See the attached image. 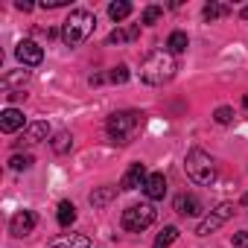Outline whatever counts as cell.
Segmentation results:
<instances>
[{
  "mask_svg": "<svg viewBox=\"0 0 248 248\" xmlns=\"http://www.w3.org/2000/svg\"><path fill=\"white\" fill-rule=\"evenodd\" d=\"M178 64H175V56L167 53V50H155L143 59L140 64V79L146 85H167L172 76H175Z\"/></svg>",
  "mask_w": 248,
  "mask_h": 248,
  "instance_id": "cell-1",
  "label": "cell"
},
{
  "mask_svg": "<svg viewBox=\"0 0 248 248\" xmlns=\"http://www.w3.org/2000/svg\"><path fill=\"white\" fill-rule=\"evenodd\" d=\"M175 210H178L181 216H199V213L204 210V204L199 202V196L184 193V196H178V199H175Z\"/></svg>",
  "mask_w": 248,
  "mask_h": 248,
  "instance_id": "cell-13",
  "label": "cell"
},
{
  "mask_svg": "<svg viewBox=\"0 0 248 248\" xmlns=\"http://www.w3.org/2000/svg\"><path fill=\"white\" fill-rule=\"evenodd\" d=\"M32 228H35V213L32 210H18L12 216V222H9V233L18 236V239H24L27 233H32Z\"/></svg>",
  "mask_w": 248,
  "mask_h": 248,
  "instance_id": "cell-8",
  "label": "cell"
},
{
  "mask_svg": "<svg viewBox=\"0 0 248 248\" xmlns=\"http://www.w3.org/2000/svg\"><path fill=\"white\" fill-rule=\"evenodd\" d=\"M50 248H91V239L85 233H62L50 242Z\"/></svg>",
  "mask_w": 248,
  "mask_h": 248,
  "instance_id": "cell-14",
  "label": "cell"
},
{
  "mask_svg": "<svg viewBox=\"0 0 248 248\" xmlns=\"http://www.w3.org/2000/svg\"><path fill=\"white\" fill-rule=\"evenodd\" d=\"M231 117H233V108H228V105L216 108V114H213V120L219 123V126H228V123H231Z\"/></svg>",
  "mask_w": 248,
  "mask_h": 248,
  "instance_id": "cell-27",
  "label": "cell"
},
{
  "mask_svg": "<svg viewBox=\"0 0 248 248\" xmlns=\"http://www.w3.org/2000/svg\"><path fill=\"white\" fill-rule=\"evenodd\" d=\"M140 123H143V114L140 111H132V108L129 111H117V114L108 117L105 132H108V138L114 143H129L135 138V132L140 129Z\"/></svg>",
  "mask_w": 248,
  "mask_h": 248,
  "instance_id": "cell-3",
  "label": "cell"
},
{
  "mask_svg": "<svg viewBox=\"0 0 248 248\" xmlns=\"http://www.w3.org/2000/svg\"><path fill=\"white\" fill-rule=\"evenodd\" d=\"M242 105H245V108H248V93H245V99H242Z\"/></svg>",
  "mask_w": 248,
  "mask_h": 248,
  "instance_id": "cell-31",
  "label": "cell"
},
{
  "mask_svg": "<svg viewBox=\"0 0 248 248\" xmlns=\"http://www.w3.org/2000/svg\"><path fill=\"white\" fill-rule=\"evenodd\" d=\"M184 170H187V175H190L196 184H202V187H207V184L216 181V161H213L210 152H204V149H199V146H193V149L187 152Z\"/></svg>",
  "mask_w": 248,
  "mask_h": 248,
  "instance_id": "cell-4",
  "label": "cell"
},
{
  "mask_svg": "<svg viewBox=\"0 0 248 248\" xmlns=\"http://www.w3.org/2000/svg\"><path fill=\"white\" fill-rule=\"evenodd\" d=\"M114 196H117V190H114V187H99V190H93V193H91V204H93V207H102V204H108Z\"/></svg>",
  "mask_w": 248,
  "mask_h": 248,
  "instance_id": "cell-20",
  "label": "cell"
},
{
  "mask_svg": "<svg viewBox=\"0 0 248 248\" xmlns=\"http://www.w3.org/2000/svg\"><path fill=\"white\" fill-rule=\"evenodd\" d=\"M27 79H30V70H15V73H6V76H3V88H6V91H12L15 85H24Z\"/></svg>",
  "mask_w": 248,
  "mask_h": 248,
  "instance_id": "cell-22",
  "label": "cell"
},
{
  "mask_svg": "<svg viewBox=\"0 0 248 248\" xmlns=\"http://www.w3.org/2000/svg\"><path fill=\"white\" fill-rule=\"evenodd\" d=\"M138 35H140V27L138 24H126V27H117L108 35V44H126V41H135Z\"/></svg>",
  "mask_w": 248,
  "mask_h": 248,
  "instance_id": "cell-15",
  "label": "cell"
},
{
  "mask_svg": "<svg viewBox=\"0 0 248 248\" xmlns=\"http://www.w3.org/2000/svg\"><path fill=\"white\" fill-rule=\"evenodd\" d=\"M70 146H73V138H70L67 132H59V135L53 138V149H56L59 155H64V152H70Z\"/></svg>",
  "mask_w": 248,
  "mask_h": 248,
  "instance_id": "cell-23",
  "label": "cell"
},
{
  "mask_svg": "<svg viewBox=\"0 0 248 248\" xmlns=\"http://www.w3.org/2000/svg\"><path fill=\"white\" fill-rule=\"evenodd\" d=\"M15 56H18V62H21L24 67H35V64L44 62V50H41L35 41H30V38L15 47Z\"/></svg>",
  "mask_w": 248,
  "mask_h": 248,
  "instance_id": "cell-7",
  "label": "cell"
},
{
  "mask_svg": "<svg viewBox=\"0 0 248 248\" xmlns=\"http://www.w3.org/2000/svg\"><path fill=\"white\" fill-rule=\"evenodd\" d=\"M0 129H3L6 135H15L18 129H27L24 126V114L18 108H6L3 114H0Z\"/></svg>",
  "mask_w": 248,
  "mask_h": 248,
  "instance_id": "cell-12",
  "label": "cell"
},
{
  "mask_svg": "<svg viewBox=\"0 0 248 248\" xmlns=\"http://www.w3.org/2000/svg\"><path fill=\"white\" fill-rule=\"evenodd\" d=\"M242 18H245V21H248V6H245V9H242Z\"/></svg>",
  "mask_w": 248,
  "mask_h": 248,
  "instance_id": "cell-30",
  "label": "cell"
},
{
  "mask_svg": "<svg viewBox=\"0 0 248 248\" xmlns=\"http://www.w3.org/2000/svg\"><path fill=\"white\" fill-rule=\"evenodd\" d=\"M187 47H190L187 32H172V35H170V41H167V53H172V56H181Z\"/></svg>",
  "mask_w": 248,
  "mask_h": 248,
  "instance_id": "cell-16",
  "label": "cell"
},
{
  "mask_svg": "<svg viewBox=\"0 0 248 248\" xmlns=\"http://www.w3.org/2000/svg\"><path fill=\"white\" fill-rule=\"evenodd\" d=\"M15 9H21V12H30V9H32V3H27V0H18V3H15Z\"/></svg>",
  "mask_w": 248,
  "mask_h": 248,
  "instance_id": "cell-29",
  "label": "cell"
},
{
  "mask_svg": "<svg viewBox=\"0 0 248 248\" xmlns=\"http://www.w3.org/2000/svg\"><path fill=\"white\" fill-rule=\"evenodd\" d=\"M129 15H132V3H126V0H117V3L108 6V18L117 21V24H120V21H126Z\"/></svg>",
  "mask_w": 248,
  "mask_h": 248,
  "instance_id": "cell-17",
  "label": "cell"
},
{
  "mask_svg": "<svg viewBox=\"0 0 248 248\" xmlns=\"http://www.w3.org/2000/svg\"><path fill=\"white\" fill-rule=\"evenodd\" d=\"M231 12V6H225V3H207L204 9H202V15H204V21H219V18H225Z\"/></svg>",
  "mask_w": 248,
  "mask_h": 248,
  "instance_id": "cell-19",
  "label": "cell"
},
{
  "mask_svg": "<svg viewBox=\"0 0 248 248\" xmlns=\"http://www.w3.org/2000/svg\"><path fill=\"white\" fill-rule=\"evenodd\" d=\"M93 27H96V18H93L88 9H73V12L67 15V21L62 24V41H64L67 47H76V44H82V41L91 38Z\"/></svg>",
  "mask_w": 248,
  "mask_h": 248,
  "instance_id": "cell-2",
  "label": "cell"
},
{
  "mask_svg": "<svg viewBox=\"0 0 248 248\" xmlns=\"http://www.w3.org/2000/svg\"><path fill=\"white\" fill-rule=\"evenodd\" d=\"M56 219H59V225H62V228H70V225L76 222V207H73L70 202H62V204H59Z\"/></svg>",
  "mask_w": 248,
  "mask_h": 248,
  "instance_id": "cell-18",
  "label": "cell"
},
{
  "mask_svg": "<svg viewBox=\"0 0 248 248\" xmlns=\"http://www.w3.org/2000/svg\"><path fill=\"white\" fill-rule=\"evenodd\" d=\"M242 202H245V207H248V193H245V199H242Z\"/></svg>",
  "mask_w": 248,
  "mask_h": 248,
  "instance_id": "cell-32",
  "label": "cell"
},
{
  "mask_svg": "<svg viewBox=\"0 0 248 248\" xmlns=\"http://www.w3.org/2000/svg\"><path fill=\"white\" fill-rule=\"evenodd\" d=\"M143 193H146V199L161 202L167 196V178H164V172H152L146 178V184H143Z\"/></svg>",
  "mask_w": 248,
  "mask_h": 248,
  "instance_id": "cell-10",
  "label": "cell"
},
{
  "mask_svg": "<svg viewBox=\"0 0 248 248\" xmlns=\"http://www.w3.org/2000/svg\"><path fill=\"white\" fill-rule=\"evenodd\" d=\"M47 138H50V126H47L44 120H38V123H30V126L24 129L18 146H35V143H41V140H47Z\"/></svg>",
  "mask_w": 248,
  "mask_h": 248,
  "instance_id": "cell-9",
  "label": "cell"
},
{
  "mask_svg": "<svg viewBox=\"0 0 248 248\" xmlns=\"http://www.w3.org/2000/svg\"><path fill=\"white\" fill-rule=\"evenodd\" d=\"M152 222H155V207L152 204H132L129 210H123V228L132 231V233L146 231Z\"/></svg>",
  "mask_w": 248,
  "mask_h": 248,
  "instance_id": "cell-5",
  "label": "cell"
},
{
  "mask_svg": "<svg viewBox=\"0 0 248 248\" xmlns=\"http://www.w3.org/2000/svg\"><path fill=\"white\" fill-rule=\"evenodd\" d=\"M108 79H111L114 85H123V82L129 79V67H126V64H120V67H114V70L108 73Z\"/></svg>",
  "mask_w": 248,
  "mask_h": 248,
  "instance_id": "cell-26",
  "label": "cell"
},
{
  "mask_svg": "<svg viewBox=\"0 0 248 248\" xmlns=\"http://www.w3.org/2000/svg\"><path fill=\"white\" fill-rule=\"evenodd\" d=\"M67 0H44L41 3V9H59V6H64Z\"/></svg>",
  "mask_w": 248,
  "mask_h": 248,
  "instance_id": "cell-28",
  "label": "cell"
},
{
  "mask_svg": "<svg viewBox=\"0 0 248 248\" xmlns=\"http://www.w3.org/2000/svg\"><path fill=\"white\" fill-rule=\"evenodd\" d=\"M161 15H164V9H161V6H146L140 21H143L146 27H152V24H158V21H161Z\"/></svg>",
  "mask_w": 248,
  "mask_h": 248,
  "instance_id": "cell-25",
  "label": "cell"
},
{
  "mask_svg": "<svg viewBox=\"0 0 248 248\" xmlns=\"http://www.w3.org/2000/svg\"><path fill=\"white\" fill-rule=\"evenodd\" d=\"M146 178H149V175H146V167H143V164H132V167H129V172L123 175L120 187H123V190H138V187H143V184H146Z\"/></svg>",
  "mask_w": 248,
  "mask_h": 248,
  "instance_id": "cell-11",
  "label": "cell"
},
{
  "mask_svg": "<svg viewBox=\"0 0 248 248\" xmlns=\"http://www.w3.org/2000/svg\"><path fill=\"white\" fill-rule=\"evenodd\" d=\"M32 164H35L32 155H12V161H9V167H12L15 172H24V170H30Z\"/></svg>",
  "mask_w": 248,
  "mask_h": 248,
  "instance_id": "cell-24",
  "label": "cell"
},
{
  "mask_svg": "<svg viewBox=\"0 0 248 248\" xmlns=\"http://www.w3.org/2000/svg\"><path fill=\"white\" fill-rule=\"evenodd\" d=\"M175 239H178V228H175V225H167V228L158 233V239H155V248H170Z\"/></svg>",
  "mask_w": 248,
  "mask_h": 248,
  "instance_id": "cell-21",
  "label": "cell"
},
{
  "mask_svg": "<svg viewBox=\"0 0 248 248\" xmlns=\"http://www.w3.org/2000/svg\"><path fill=\"white\" fill-rule=\"evenodd\" d=\"M231 216H233V204H231V202H222L219 207H213V210H210V213L199 222L196 233H199V236H207V233H213L216 228H222Z\"/></svg>",
  "mask_w": 248,
  "mask_h": 248,
  "instance_id": "cell-6",
  "label": "cell"
}]
</instances>
